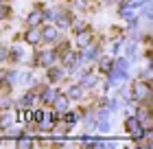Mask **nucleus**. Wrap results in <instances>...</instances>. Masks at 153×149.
Wrapping results in <instances>:
<instances>
[{"label":"nucleus","instance_id":"obj_29","mask_svg":"<svg viewBox=\"0 0 153 149\" xmlns=\"http://www.w3.org/2000/svg\"><path fill=\"white\" fill-rule=\"evenodd\" d=\"M125 44V40L120 37V40H116L114 44H112V48H109V51H112V55H118V51H120V46Z\"/></svg>","mask_w":153,"mask_h":149},{"label":"nucleus","instance_id":"obj_13","mask_svg":"<svg viewBox=\"0 0 153 149\" xmlns=\"http://www.w3.org/2000/svg\"><path fill=\"white\" fill-rule=\"evenodd\" d=\"M44 22V16H42V9H33L29 16H26V26H39Z\"/></svg>","mask_w":153,"mask_h":149},{"label":"nucleus","instance_id":"obj_28","mask_svg":"<svg viewBox=\"0 0 153 149\" xmlns=\"http://www.w3.org/2000/svg\"><path fill=\"white\" fill-rule=\"evenodd\" d=\"M42 118H44V110H33V112H31V121H33L35 125L39 123Z\"/></svg>","mask_w":153,"mask_h":149},{"label":"nucleus","instance_id":"obj_7","mask_svg":"<svg viewBox=\"0 0 153 149\" xmlns=\"http://www.w3.org/2000/svg\"><path fill=\"white\" fill-rule=\"evenodd\" d=\"M24 42L29 46H37L39 42H42V31H39V26H29V29L24 31Z\"/></svg>","mask_w":153,"mask_h":149},{"label":"nucleus","instance_id":"obj_3","mask_svg":"<svg viewBox=\"0 0 153 149\" xmlns=\"http://www.w3.org/2000/svg\"><path fill=\"white\" fill-rule=\"evenodd\" d=\"M55 61H57V53L51 51V48H44V51H37L35 55H33L31 66H42V68H48V66H53Z\"/></svg>","mask_w":153,"mask_h":149},{"label":"nucleus","instance_id":"obj_10","mask_svg":"<svg viewBox=\"0 0 153 149\" xmlns=\"http://www.w3.org/2000/svg\"><path fill=\"white\" fill-rule=\"evenodd\" d=\"M88 44H92V31H90V26H85L83 31L76 33V46L83 48V46H88Z\"/></svg>","mask_w":153,"mask_h":149},{"label":"nucleus","instance_id":"obj_33","mask_svg":"<svg viewBox=\"0 0 153 149\" xmlns=\"http://www.w3.org/2000/svg\"><path fill=\"white\" fill-rule=\"evenodd\" d=\"M144 2V0H127V4H131V7H136V9H138V7H140Z\"/></svg>","mask_w":153,"mask_h":149},{"label":"nucleus","instance_id":"obj_9","mask_svg":"<svg viewBox=\"0 0 153 149\" xmlns=\"http://www.w3.org/2000/svg\"><path fill=\"white\" fill-rule=\"evenodd\" d=\"M39 31H42V42H57L59 40V29L55 24H48Z\"/></svg>","mask_w":153,"mask_h":149},{"label":"nucleus","instance_id":"obj_23","mask_svg":"<svg viewBox=\"0 0 153 149\" xmlns=\"http://www.w3.org/2000/svg\"><path fill=\"white\" fill-rule=\"evenodd\" d=\"M13 105H16V101L11 97H0V110H11Z\"/></svg>","mask_w":153,"mask_h":149},{"label":"nucleus","instance_id":"obj_21","mask_svg":"<svg viewBox=\"0 0 153 149\" xmlns=\"http://www.w3.org/2000/svg\"><path fill=\"white\" fill-rule=\"evenodd\" d=\"M61 116H64V123L66 125H74L76 121H79V114H76V112H70V110H66V112H61Z\"/></svg>","mask_w":153,"mask_h":149},{"label":"nucleus","instance_id":"obj_2","mask_svg":"<svg viewBox=\"0 0 153 149\" xmlns=\"http://www.w3.org/2000/svg\"><path fill=\"white\" fill-rule=\"evenodd\" d=\"M125 132H127L129 136L136 140V143H138V140H142L144 134H147V132H144V127L140 125V121H138L136 114H129L127 118H125Z\"/></svg>","mask_w":153,"mask_h":149},{"label":"nucleus","instance_id":"obj_1","mask_svg":"<svg viewBox=\"0 0 153 149\" xmlns=\"http://www.w3.org/2000/svg\"><path fill=\"white\" fill-rule=\"evenodd\" d=\"M129 92H131V101L134 103H149V99H151V83L142 81V79H136Z\"/></svg>","mask_w":153,"mask_h":149},{"label":"nucleus","instance_id":"obj_31","mask_svg":"<svg viewBox=\"0 0 153 149\" xmlns=\"http://www.w3.org/2000/svg\"><path fill=\"white\" fill-rule=\"evenodd\" d=\"M142 79L151 83V66H147V68H144V73H142Z\"/></svg>","mask_w":153,"mask_h":149},{"label":"nucleus","instance_id":"obj_15","mask_svg":"<svg viewBox=\"0 0 153 149\" xmlns=\"http://www.w3.org/2000/svg\"><path fill=\"white\" fill-rule=\"evenodd\" d=\"M96 83H99V79L92 75V73H83V77H81V81H79V86L83 88V90H92Z\"/></svg>","mask_w":153,"mask_h":149},{"label":"nucleus","instance_id":"obj_32","mask_svg":"<svg viewBox=\"0 0 153 149\" xmlns=\"http://www.w3.org/2000/svg\"><path fill=\"white\" fill-rule=\"evenodd\" d=\"M7 51H9L7 46H0V64H2V61H7Z\"/></svg>","mask_w":153,"mask_h":149},{"label":"nucleus","instance_id":"obj_24","mask_svg":"<svg viewBox=\"0 0 153 149\" xmlns=\"http://www.w3.org/2000/svg\"><path fill=\"white\" fill-rule=\"evenodd\" d=\"M7 18H11V7L7 2H0V20H7Z\"/></svg>","mask_w":153,"mask_h":149},{"label":"nucleus","instance_id":"obj_22","mask_svg":"<svg viewBox=\"0 0 153 149\" xmlns=\"http://www.w3.org/2000/svg\"><path fill=\"white\" fill-rule=\"evenodd\" d=\"M57 13H59V9H55V7H51V9H42V16H44V22H46V20H51V22H55Z\"/></svg>","mask_w":153,"mask_h":149},{"label":"nucleus","instance_id":"obj_4","mask_svg":"<svg viewBox=\"0 0 153 149\" xmlns=\"http://www.w3.org/2000/svg\"><path fill=\"white\" fill-rule=\"evenodd\" d=\"M61 64H64V70H66L68 75L74 73V70L79 68V53H76V51L64 53V55H61Z\"/></svg>","mask_w":153,"mask_h":149},{"label":"nucleus","instance_id":"obj_34","mask_svg":"<svg viewBox=\"0 0 153 149\" xmlns=\"http://www.w3.org/2000/svg\"><path fill=\"white\" fill-rule=\"evenodd\" d=\"M114 2V0H103V4H112Z\"/></svg>","mask_w":153,"mask_h":149},{"label":"nucleus","instance_id":"obj_6","mask_svg":"<svg viewBox=\"0 0 153 149\" xmlns=\"http://www.w3.org/2000/svg\"><path fill=\"white\" fill-rule=\"evenodd\" d=\"M66 70H64V66H55V64H53V66H48L46 68V79L48 81H51V83H57V81H64L66 79Z\"/></svg>","mask_w":153,"mask_h":149},{"label":"nucleus","instance_id":"obj_5","mask_svg":"<svg viewBox=\"0 0 153 149\" xmlns=\"http://www.w3.org/2000/svg\"><path fill=\"white\" fill-rule=\"evenodd\" d=\"M118 16H120V20L129 22V20L138 18V9L131 7V4H127V0H120V4H118Z\"/></svg>","mask_w":153,"mask_h":149},{"label":"nucleus","instance_id":"obj_27","mask_svg":"<svg viewBox=\"0 0 153 149\" xmlns=\"http://www.w3.org/2000/svg\"><path fill=\"white\" fill-rule=\"evenodd\" d=\"M88 4H90V0H72V7L76 11H85Z\"/></svg>","mask_w":153,"mask_h":149},{"label":"nucleus","instance_id":"obj_26","mask_svg":"<svg viewBox=\"0 0 153 149\" xmlns=\"http://www.w3.org/2000/svg\"><path fill=\"white\" fill-rule=\"evenodd\" d=\"M11 123H13V116L11 114H2V116H0V130H7Z\"/></svg>","mask_w":153,"mask_h":149},{"label":"nucleus","instance_id":"obj_19","mask_svg":"<svg viewBox=\"0 0 153 149\" xmlns=\"http://www.w3.org/2000/svg\"><path fill=\"white\" fill-rule=\"evenodd\" d=\"M18 79H20V73H18V70H7V77H4V88L16 86Z\"/></svg>","mask_w":153,"mask_h":149},{"label":"nucleus","instance_id":"obj_12","mask_svg":"<svg viewBox=\"0 0 153 149\" xmlns=\"http://www.w3.org/2000/svg\"><path fill=\"white\" fill-rule=\"evenodd\" d=\"M35 99H37V92H35V90H29V92H26V94L18 101V108H20V110H22V108H29V110H31L33 103H35Z\"/></svg>","mask_w":153,"mask_h":149},{"label":"nucleus","instance_id":"obj_18","mask_svg":"<svg viewBox=\"0 0 153 149\" xmlns=\"http://www.w3.org/2000/svg\"><path fill=\"white\" fill-rule=\"evenodd\" d=\"M125 51H127V59H129V61H134V59L138 57V42L129 40V42H127V46H125Z\"/></svg>","mask_w":153,"mask_h":149},{"label":"nucleus","instance_id":"obj_8","mask_svg":"<svg viewBox=\"0 0 153 149\" xmlns=\"http://www.w3.org/2000/svg\"><path fill=\"white\" fill-rule=\"evenodd\" d=\"M51 105H53V110L57 112V114H61V112H66L68 108H70V99H68L66 94H61V92H59V94L55 97V101H53Z\"/></svg>","mask_w":153,"mask_h":149},{"label":"nucleus","instance_id":"obj_11","mask_svg":"<svg viewBox=\"0 0 153 149\" xmlns=\"http://www.w3.org/2000/svg\"><path fill=\"white\" fill-rule=\"evenodd\" d=\"M59 94V90H55V88H42V92H39V101L42 103H46V105H51L53 101H55V97Z\"/></svg>","mask_w":153,"mask_h":149},{"label":"nucleus","instance_id":"obj_30","mask_svg":"<svg viewBox=\"0 0 153 149\" xmlns=\"http://www.w3.org/2000/svg\"><path fill=\"white\" fill-rule=\"evenodd\" d=\"M33 81H35V77H33L31 73H24L22 75V83H33Z\"/></svg>","mask_w":153,"mask_h":149},{"label":"nucleus","instance_id":"obj_20","mask_svg":"<svg viewBox=\"0 0 153 149\" xmlns=\"http://www.w3.org/2000/svg\"><path fill=\"white\" fill-rule=\"evenodd\" d=\"M112 66H114V59H109V57H99V70L101 73H109L112 70Z\"/></svg>","mask_w":153,"mask_h":149},{"label":"nucleus","instance_id":"obj_16","mask_svg":"<svg viewBox=\"0 0 153 149\" xmlns=\"http://www.w3.org/2000/svg\"><path fill=\"white\" fill-rule=\"evenodd\" d=\"M22 55H24V51H22V46H11L9 51H7V59L9 61H13V64H18L20 59H22Z\"/></svg>","mask_w":153,"mask_h":149},{"label":"nucleus","instance_id":"obj_14","mask_svg":"<svg viewBox=\"0 0 153 149\" xmlns=\"http://www.w3.org/2000/svg\"><path fill=\"white\" fill-rule=\"evenodd\" d=\"M66 97L70 99V101H81V99H83V88L79 86V83H72V86H68Z\"/></svg>","mask_w":153,"mask_h":149},{"label":"nucleus","instance_id":"obj_17","mask_svg":"<svg viewBox=\"0 0 153 149\" xmlns=\"http://www.w3.org/2000/svg\"><path fill=\"white\" fill-rule=\"evenodd\" d=\"M129 66H131V61H129L127 57H116V59H114V66H112V68L120 70V73H129Z\"/></svg>","mask_w":153,"mask_h":149},{"label":"nucleus","instance_id":"obj_25","mask_svg":"<svg viewBox=\"0 0 153 149\" xmlns=\"http://www.w3.org/2000/svg\"><path fill=\"white\" fill-rule=\"evenodd\" d=\"M22 134H24L22 130H16V127H11V125H9V127H7L4 138H18V136H22Z\"/></svg>","mask_w":153,"mask_h":149},{"label":"nucleus","instance_id":"obj_35","mask_svg":"<svg viewBox=\"0 0 153 149\" xmlns=\"http://www.w3.org/2000/svg\"><path fill=\"white\" fill-rule=\"evenodd\" d=\"M0 2H7V0H0Z\"/></svg>","mask_w":153,"mask_h":149}]
</instances>
